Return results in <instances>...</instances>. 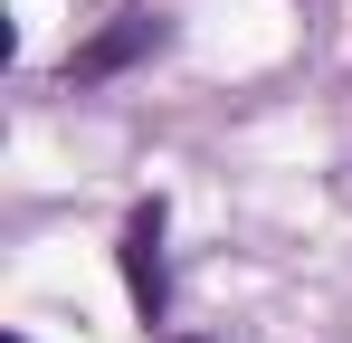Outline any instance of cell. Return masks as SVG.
<instances>
[{"label":"cell","instance_id":"obj_1","mask_svg":"<svg viewBox=\"0 0 352 343\" xmlns=\"http://www.w3.org/2000/svg\"><path fill=\"white\" fill-rule=\"evenodd\" d=\"M162 48H172V19L162 10H115L58 76H67V96H76V86H105V76H124V67H143V57H162Z\"/></svg>","mask_w":352,"mask_h":343},{"label":"cell","instance_id":"obj_2","mask_svg":"<svg viewBox=\"0 0 352 343\" xmlns=\"http://www.w3.org/2000/svg\"><path fill=\"white\" fill-rule=\"evenodd\" d=\"M124 286H133V315L162 324L172 315V267H162V200H133L124 220Z\"/></svg>","mask_w":352,"mask_h":343}]
</instances>
